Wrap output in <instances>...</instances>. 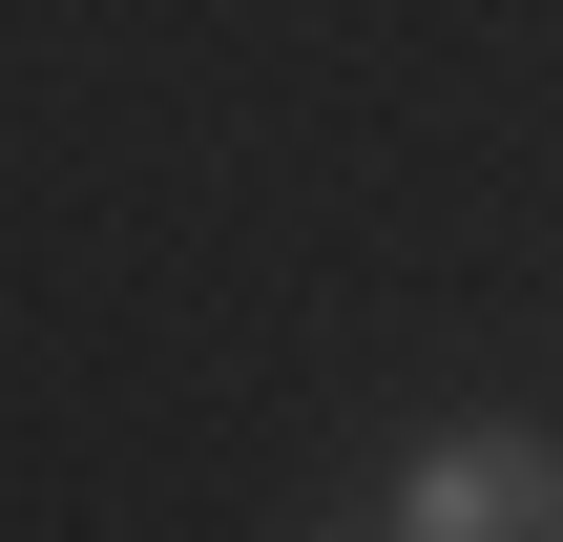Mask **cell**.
Masks as SVG:
<instances>
[{"label":"cell","mask_w":563,"mask_h":542,"mask_svg":"<svg viewBox=\"0 0 563 542\" xmlns=\"http://www.w3.org/2000/svg\"><path fill=\"white\" fill-rule=\"evenodd\" d=\"M376 542H563V439L543 418H439L376 480Z\"/></svg>","instance_id":"cell-1"}]
</instances>
